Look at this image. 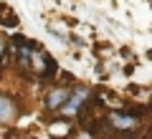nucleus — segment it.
Segmentation results:
<instances>
[{"mask_svg": "<svg viewBox=\"0 0 152 139\" xmlns=\"http://www.w3.org/2000/svg\"><path fill=\"white\" fill-rule=\"evenodd\" d=\"M89 94H91V91H89V89H84V86L74 89V91H71V96H69V101L64 104V109H61V111H64L66 116H76V114H79V111L84 109V101L89 99Z\"/></svg>", "mask_w": 152, "mask_h": 139, "instance_id": "nucleus-1", "label": "nucleus"}, {"mask_svg": "<svg viewBox=\"0 0 152 139\" xmlns=\"http://www.w3.org/2000/svg\"><path fill=\"white\" fill-rule=\"evenodd\" d=\"M69 96H71V89H53V91H48V96H46V106L48 109H64V104L69 101Z\"/></svg>", "mask_w": 152, "mask_h": 139, "instance_id": "nucleus-2", "label": "nucleus"}, {"mask_svg": "<svg viewBox=\"0 0 152 139\" xmlns=\"http://www.w3.org/2000/svg\"><path fill=\"white\" fill-rule=\"evenodd\" d=\"M15 116H18L15 104H13L8 96H0V122H13Z\"/></svg>", "mask_w": 152, "mask_h": 139, "instance_id": "nucleus-3", "label": "nucleus"}, {"mask_svg": "<svg viewBox=\"0 0 152 139\" xmlns=\"http://www.w3.org/2000/svg\"><path fill=\"white\" fill-rule=\"evenodd\" d=\"M109 124H114L117 129H132L137 124V116H129V114H119L114 111L112 116H109Z\"/></svg>", "mask_w": 152, "mask_h": 139, "instance_id": "nucleus-4", "label": "nucleus"}, {"mask_svg": "<svg viewBox=\"0 0 152 139\" xmlns=\"http://www.w3.org/2000/svg\"><path fill=\"white\" fill-rule=\"evenodd\" d=\"M0 53H3V41H0Z\"/></svg>", "mask_w": 152, "mask_h": 139, "instance_id": "nucleus-5", "label": "nucleus"}, {"mask_svg": "<svg viewBox=\"0 0 152 139\" xmlns=\"http://www.w3.org/2000/svg\"><path fill=\"white\" fill-rule=\"evenodd\" d=\"M147 56H150V58H152V51H150V53H147Z\"/></svg>", "mask_w": 152, "mask_h": 139, "instance_id": "nucleus-6", "label": "nucleus"}, {"mask_svg": "<svg viewBox=\"0 0 152 139\" xmlns=\"http://www.w3.org/2000/svg\"><path fill=\"white\" fill-rule=\"evenodd\" d=\"M124 139H129V137H124Z\"/></svg>", "mask_w": 152, "mask_h": 139, "instance_id": "nucleus-7", "label": "nucleus"}]
</instances>
